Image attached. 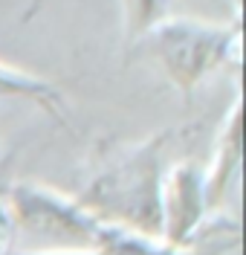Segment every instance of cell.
Instances as JSON below:
<instances>
[{"label":"cell","mask_w":246,"mask_h":255,"mask_svg":"<svg viewBox=\"0 0 246 255\" xmlns=\"http://www.w3.org/2000/svg\"><path fill=\"white\" fill-rule=\"evenodd\" d=\"M174 130L101 154L76 200L98 221L163 238L165 148Z\"/></svg>","instance_id":"cell-1"},{"label":"cell","mask_w":246,"mask_h":255,"mask_svg":"<svg viewBox=\"0 0 246 255\" xmlns=\"http://www.w3.org/2000/svg\"><path fill=\"white\" fill-rule=\"evenodd\" d=\"M136 41L163 64L168 81L185 99L197 90V84L212 70L235 61L241 55V29L220 26L191 17H163Z\"/></svg>","instance_id":"cell-2"},{"label":"cell","mask_w":246,"mask_h":255,"mask_svg":"<svg viewBox=\"0 0 246 255\" xmlns=\"http://www.w3.org/2000/svg\"><path fill=\"white\" fill-rule=\"evenodd\" d=\"M3 191L15 229L38 241L58 244V250H96L104 221L90 215L76 194H64L32 180H17L3 186Z\"/></svg>","instance_id":"cell-3"},{"label":"cell","mask_w":246,"mask_h":255,"mask_svg":"<svg viewBox=\"0 0 246 255\" xmlns=\"http://www.w3.org/2000/svg\"><path fill=\"white\" fill-rule=\"evenodd\" d=\"M206 168L197 159H180L163 177V238L174 247H194L209 218Z\"/></svg>","instance_id":"cell-4"},{"label":"cell","mask_w":246,"mask_h":255,"mask_svg":"<svg viewBox=\"0 0 246 255\" xmlns=\"http://www.w3.org/2000/svg\"><path fill=\"white\" fill-rule=\"evenodd\" d=\"M241 99H235L229 116L223 119L220 133H217V145H214V159L206 168V200H209V212L226 203L232 183L241 174Z\"/></svg>","instance_id":"cell-5"},{"label":"cell","mask_w":246,"mask_h":255,"mask_svg":"<svg viewBox=\"0 0 246 255\" xmlns=\"http://www.w3.org/2000/svg\"><path fill=\"white\" fill-rule=\"evenodd\" d=\"M98 255H200L194 247H174L160 235H145L104 223L101 238L96 244Z\"/></svg>","instance_id":"cell-6"},{"label":"cell","mask_w":246,"mask_h":255,"mask_svg":"<svg viewBox=\"0 0 246 255\" xmlns=\"http://www.w3.org/2000/svg\"><path fill=\"white\" fill-rule=\"evenodd\" d=\"M0 99H29L35 105H41L47 113L55 119H61V105L64 99L55 90V84L47 79H38L26 70H17L12 64L0 61Z\"/></svg>","instance_id":"cell-7"},{"label":"cell","mask_w":246,"mask_h":255,"mask_svg":"<svg viewBox=\"0 0 246 255\" xmlns=\"http://www.w3.org/2000/svg\"><path fill=\"white\" fill-rule=\"evenodd\" d=\"M168 3H171V0H122L128 38L136 41V38L145 29H151L157 20L168 17Z\"/></svg>","instance_id":"cell-8"},{"label":"cell","mask_w":246,"mask_h":255,"mask_svg":"<svg viewBox=\"0 0 246 255\" xmlns=\"http://www.w3.org/2000/svg\"><path fill=\"white\" fill-rule=\"evenodd\" d=\"M15 221H12V212L6 203V191L0 186V255L12 253V238H15Z\"/></svg>","instance_id":"cell-9"},{"label":"cell","mask_w":246,"mask_h":255,"mask_svg":"<svg viewBox=\"0 0 246 255\" xmlns=\"http://www.w3.org/2000/svg\"><path fill=\"white\" fill-rule=\"evenodd\" d=\"M9 255H98L96 250H32V253H9Z\"/></svg>","instance_id":"cell-10"},{"label":"cell","mask_w":246,"mask_h":255,"mask_svg":"<svg viewBox=\"0 0 246 255\" xmlns=\"http://www.w3.org/2000/svg\"><path fill=\"white\" fill-rule=\"evenodd\" d=\"M41 6H44V0H32V3H29V9H26V20L38 15V9H41Z\"/></svg>","instance_id":"cell-11"}]
</instances>
